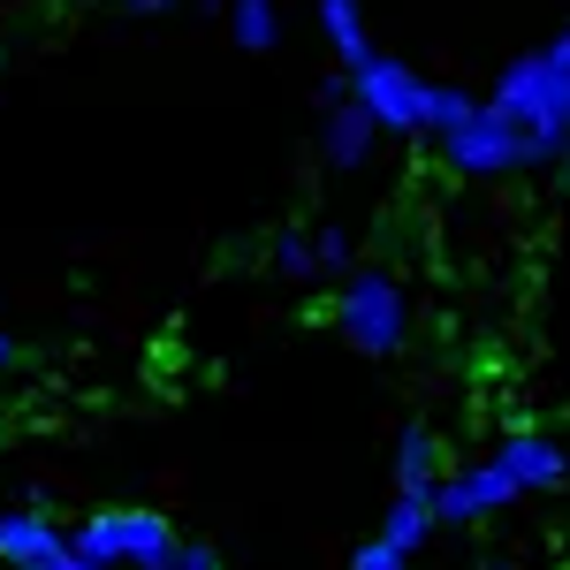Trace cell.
<instances>
[{"instance_id": "cell-1", "label": "cell", "mask_w": 570, "mask_h": 570, "mask_svg": "<svg viewBox=\"0 0 570 570\" xmlns=\"http://www.w3.org/2000/svg\"><path fill=\"white\" fill-rule=\"evenodd\" d=\"M510 122H525V145H532V168H548L556 153H570V23L540 53H518L494 91H487Z\"/></svg>"}, {"instance_id": "cell-2", "label": "cell", "mask_w": 570, "mask_h": 570, "mask_svg": "<svg viewBox=\"0 0 570 570\" xmlns=\"http://www.w3.org/2000/svg\"><path fill=\"white\" fill-rule=\"evenodd\" d=\"M335 327H343V343L357 357H395L411 343V289H403V274L357 259L343 274V297H335Z\"/></svg>"}, {"instance_id": "cell-3", "label": "cell", "mask_w": 570, "mask_h": 570, "mask_svg": "<svg viewBox=\"0 0 570 570\" xmlns=\"http://www.w3.org/2000/svg\"><path fill=\"white\" fill-rule=\"evenodd\" d=\"M69 548L91 570H115V563L122 570H176V556H183L176 525L160 510H91V518L69 525Z\"/></svg>"}, {"instance_id": "cell-4", "label": "cell", "mask_w": 570, "mask_h": 570, "mask_svg": "<svg viewBox=\"0 0 570 570\" xmlns=\"http://www.w3.org/2000/svg\"><path fill=\"white\" fill-rule=\"evenodd\" d=\"M351 99L381 122V137L426 145V115H434V77H419L403 53H365L351 69Z\"/></svg>"}, {"instance_id": "cell-5", "label": "cell", "mask_w": 570, "mask_h": 570, "mask_svg": "<svg viewBox=\"0 0 570 570\" xmlns=\"http://www.w3.org/2000/svg\"><path fill=\"white\" fill-rule=\"evenodd\" d=\"M434 145H441V160H449V176H464V183H502V176H525L532 168L525 122H510L494 99H480V107L449 137H434Z\"/></svg>"}, {"instance_id": "cell-6", "label": "cell", "mask_w": 570, "mask_h": 570, "mask_svg": "<svg viewBox=\"0 0 570 570\" xmlns=\"http://www.w3.org/2000/svg\"><path fill=\"white\" fill-rule=\"evenodd\" d=\"M426 502H434V525H480V518H494V510L525 502V487L487 456V464H464V472H441Z\"/></svg>"}, {"instance_id": "cell-7", "label": "cell", "mask_w": 570, "mask_h": 570, "mask_svg": "<svg viewBox=\"0 0 570 570\" xmlns=\"http://www.w3.org/2000/svg\"><path fill=\"white\" fill-rule=\"evenodd\" d=\"M494 464L525 487V494H556V487H570V449L556 434H540V426H510V441H494Z\"/></svg>"}, {"instance_id": "cell-8", "label": "cell", "mask_w": 570, "mask_h": 570, "mask_svg": "<svg viewBox=\"0 0 570 570\" xmlns=\"http://www.w3.org/2000/svg\"><path fill=\"white\" fill-rule=\"evenodd\" d=\"M327 122H320V160L335 168V176H357L373 153H381V122L357 107V99H343V107H320Z\"/></svg>"}, {"instance_id": "cell-9", "label": "cell", "mask_w": 570, "mask_h": 570, "mask_svg": "<svg viewBox=\"0 0 570 570\" xmlns=\"http://www.w3.org/2000/svg\"><path fill=\"white\" fill-rule=\"evenodd\" d=\"M389 472H395V494H434V480H441V441H434V426H403V434H395Z\"/></svg>"}, {"instance_id": "cell-10", "label": "cell", "mask_w": 570, "mask_h": 570, "mask_svg": "<svg viewBox=\"0 0 570 570\" xmlns=\"http://www.w3.org/2000/svg\"><path fill=\"white\" fill-rule=\"evenodd\" d=\"M61 540V525H53V510H31V502H16V510H0V563H31V556H46Z\"/></svg>"}, {"instance_id": "cell-11", "label": "cell", "mask_w": 570, "mask_h": 570, "mask_svg": "<svg viewBox=\"0 0 570 570\" xmlns=\"http://www.w3.org/2000/svg\"><path fill=\"white\" fill-rule=\"evenodd\" d=\"M434 502H426V494H395L389 510H381V540H389L395 556H411V563H419V548H426V540H434Z\"/></svg>"}, {"instance_id": "cell-12", "label": "cell", "mask_w": 570, "mask_h": 570, "mask_svg": "<svg viewBox=\"0 0 570 570\" xmlns=\"http://www.w3.org/2000/svg\"><path fill=\"white\" fill-rule=\"evenodd\" d=\"M320 39L335 46L343 69H357V61L373 53V39H365V8H357V0H320Z\"/></svg>"}, {"instance_id": "cell-13", "label": "cell", "mask_w": 570, "mask_h": 570, "mask_svg": "<svg viewBox=\"0 0 570 570\" xmlns=\"http://www.w3.org/2000/svg\"><path fill=\"white\" fill-rule=\"evenodd\" d=\"M220 16H228V39L244 46V53H274L282 46V8L274 0H228Z\"/></svg>"}, {"instance_id": "cell-14", "label": "cell", "mask_w": 570, "mask_h": 570, "mask_svg": "<svg viewBox=\"0 0 570 570\" xmlns=\"http://www.w3.org/2000/svg\"><path fill=\"white\" fill-rule=\"evenodd\" d=\"M312 259H320V282H343L357 266V236L343 220H320V228H312Z\"/></svg>"}, {"instance_id": "cell-15", "label": "cell", "mask_w": 570, "mask_h": 570, "mask_svg": "<svg viewBox=\"0 0 570 570\" xmlns=\"http://www.w3.org/2000/svg\"><path fill=\"white\" fill-rule=\"evenodd\" d=\"M274 266H282V282H320V259H312V228H282L274 236Z\"/></svg>"}, {"instance_id": "cell-16", "label": "cell", "mask_w": 570, "mask_h": 570, "mask_svg": "<svg viewBox=\"0 0 570 570\" xmlns=\"http://www.w3.org/2000/svg\"><path fill=\"white\" fill-rule=\"evenodd\" d=\"M472 107H480V99H472L464 85H434V115H426V145H434V137H449L456 122H464V115H472Z\"/></svg>"}, {"instance_id": "cell-17", "label": "cell", "mask_w": 570, "mask_h": 570, "mask_svg": "<svg viewBox=\"0 0 570 570\" xmlns=\"http://www.w3.org/2000/svg\"><path fill=\"white\" fill-rule=\"evenodd\" d=\"M351 570H411V556H395L389 540H381V532H373V540H365V548H351Z\"/></svg>"}, {"instance_id": "cell-18", "label": "cell", "mask_w": 570, "mask_h": 570, "mask_svg": "<svg viewBox=\"0 0 570 570\" xmlns=\"http://www.w3.org/2000/svg\"><path fill=\"white\" fill-rule=\"evenodd\" d=\"M23 570H91L85 556H77V548H69V532H61V540H53V548H46V556H31V563Z\"/></svg>"}, {"instance_id": "cell-19", "label": "cell", "mask_w": 570, "mask_h": 570, "mask_svg": "<svg viewBox=\"0 0 570 570\" xmlns=\"http://www.w3.org/2000/svg\"><path fill=\"white\" fill-rule=\"evenodd\" d=\"M343 99H351V69H343V61H335V69H327V77H320V107H343Z\"/></svg>"}, {"instance_id": "cell-20", "label": "cell", "mask_w": 570, "mask_h": 570, "mask_svg": "<svg viewBox=\"0 0 570 570\" xmlns=\"http://www.w3.org/2000/svg\"><path fill=\"white\" fill-rule=\"evenodd\" d=\"M176 570H228L214 556V548H198V540H183V556H176Z\"/></svg>"}, {"instance_id": "cell-21", "label": "cell", "mask_w": 570, "mask_h": 570, "mask_svg": "<svg viewBox=\"0 0 570 570\" xmlns=\"http://www.w3.org/2000/svg\"><path fill=\"white\" fill-rule=\"evenodd\" d=\"M122 8H130V16H168L176 0H122Z\"/></svg>"}, {"instance_id": "cell-22", "label": "cell", "mask_w": 570, "mask_h": 570, "mask_svg": "<svg viewBox=\"0 0 570 570\" xmlns=\"http://www.w3.org/2000/svg\"><path fill=\"white\" fill-rule=\"evenodd\" d=\"M16 357H23V351H16V335H8V327H0V373H8V365H16Z\"/></svg>"}, {"instance_id": "cell-23", "label": "cell", "mask_w": 570, "mask_h": 570, "mask_svg": "<svg viewBox=\"0 0 570 570\" xmlns=\"http://www.w3.org/2000/svg\"><path fill=\"white\" fill-rule=\"evenodd\" d=\"M198 8H206V16H220V8H228V0H198Z\"/></svg>"}, {"instance_id": "cell-24", "label": "cell", "mask_w": 570, "mask_h": 570, "mask_svg": "<svg viewBox=\"0 0 570 570\" xmlns=\"http://www.w3.org/2000/svg\"><path fill=\"white\" fill-rule=\"evenodd\" d=\"M487 570H510V563H487Z\"/></svg>"}, {"instance_id": "cell-25", "label": "cell", "mask_w": 570, "mask_h": 570, "mask_svg": "<svg viewBox=\"0 0 570 570\" xmlns=\"http://www.w3.org/2000/svg\"><path fill=\"white\" fill-rule=\"evenodd\" d=\"M563 570H570V563H563Z\"/></svg>"}]
</instances>
